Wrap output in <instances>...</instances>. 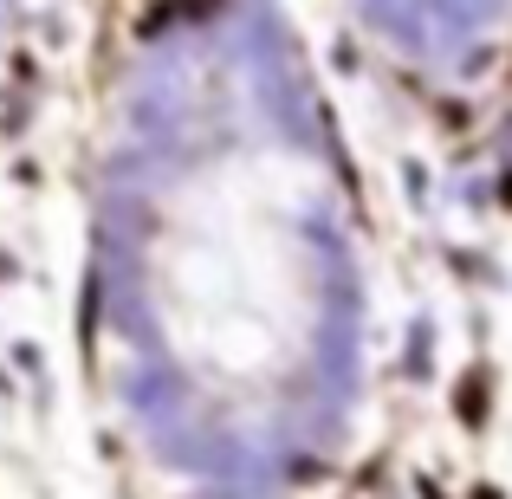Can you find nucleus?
<instances>
[{
	"instance_id": "f257e3e1",
	"label": "nucleus",
	"mask_w": 512,
	"mask_h": 499,
	"mask_svg": "<svg viewBox=\"0 0 512 499\" xmlns=\"http://www.w3.org/2000/svg\"><path fill=\"white\" fill-rule=\"evenodd\" d=\"M454 409H461V422H487V376H461V402H454Z\"/></svg>"
}]
</instances>
